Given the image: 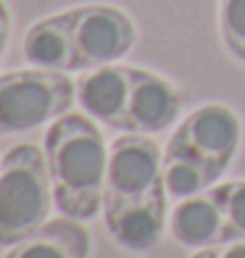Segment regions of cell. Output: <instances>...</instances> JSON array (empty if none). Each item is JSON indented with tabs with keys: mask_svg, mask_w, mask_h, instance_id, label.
Listing matches in <instances>:
<instances>
[{
	"mask_svg": "<svg viewBox=\"0 0 245 258\" xmlns=\"http://www.w3.org/2000/svg\"><path fill=\"white\" fill-rule=\"evenodd\" d=\"M163 150L150 135L116 137L108 150L103 219L108 234L127 250L150 253L169 232Z\"/></svg>",
	"mask_w": 245,
	"mask_h": 258,
	"instance_id": "6da1fadb",
	"label": "cell"
},
{
	"mask_svg": "<svg viewBox=\"0 0 245 258\" xmlns=\"http://www.w3.org/2000/svg\"><path fill=\"white\" fill-rule=\"evenodd\" d=\"M242 143V119L227 103H203L182 116L163 145L169 198L201 195L224 179Z\"/></svg>",
	"mask_w": 245,
	"mask_h": 258,
	"instance_id": "7a4b0ae2",
	"label": "cell"
},
{
	"mask_svg": "<svg viewBox=\"0 0 245 258\" xmlns=\"http://www.w3.org/2000/svg\"><path fill=\"white\" fill-rule=\"evenodd\" d=\"M108 150L95 119L82 111H69L55 119L42 137V153L48 161L55 208L61 216L92 221L103 211L108 174Z\"/></svg>",
	"mask_w": 245,
	"mask_h": 258,
	"instance_id": "3957f363",
	"label": "cell"
},
{
	"mask_svg": "<svg viewBox=\"0 0 245 258\" xmlns=\"http://www.w3.org/2000/svg\"><path fill=\"white\" fill-rule=\"evenodd\" d=\"M53 182L42 148L21 143L0 158V248H11L50 221Z\"/></svg>",
	"mask_w": 245,
	"mask_h": 258,
	"instance_id": "277c9868",
	"label": "cell"
},
{
	"mask_svg": "<svg viewBox=\"0 0 245 258\" xmlns=\"http://www.w3.org/2000/svg\"><path fill=\"white\" fill-rule=\"evenodd\" d=\"M77 103V82L66 72L16 69L0 74V137L53 124Z\"/></svg>",
	"mask_w": 245,
	"mask_h": 258,
	"instance_id": "5b68a950",
	"label": "cell"
},
{
	"mask_svg": "<svg viewBox=\"0 0 245 258\" xmlns=\"http://www.w3.org/2000/svg\"><path fill=\"white\" fill-rule=\"evenodd\" d=\"M77 53V72L119 63L137 45V24L124 8L111 3H85L69 8Z\"/></svg>",
	"mask_w": 245,
	"mask_h": 258,
	"instance_id": "8992f818",
	"label": "cell"
},
{
	"mask_svg": "<svg viewBox=\"0 0 245 258\" xmlns=\"http://www.w3.org/2000/svg\"><path fill=\"white\" fill-rule=\"evenodd\" d=\"M185 111V95L171 79L150 69L132 66V95L127 108L124 132L130 135H161L177 126ZM121 132V135H124Z\"/></svg>",
	"mask_w": 245,
	"mask_h": 258,
	"instance_id": "52a82bcc",
	"label": "cell"
},
{
	"mask_svg": "<svg viewBox=\"0 0 245 258\" xmlns=\"http://www.w3.org/2000/svg\"><path fill=\"white\" fill-rule=\"evenodd\" d=\"M132 95V66L108 63L90 72H82L77 79V103L90 119L103 126L124 132L127 108Z\"/></svg>",
	"mask_w": 245,
	"mask_h": 258,
	"instance_id": "ba28073f",
	"label": "cell"
},
{
	"mask_svg": "<svg viewBox=\"0 0 245 258\" xmlns=\"http://www.w3.org/2000/svg\"><path fill=\"white\" fill-rule=\"evenodd\" d=\"M169 234L185 248H208V245L235 242L224 214L211 192L177 201L169 211Z\"/></svg>",
	"mask_w": 245,
	"mask_h": 258,
	"instance_id": "9c48e42d",
	"label": "cell"
},
{
	"mask_svg": "<svg viewBox=\"0 0 245 258\" xmlns=\"http://www.w3.org/2000/svg\"><path fill=\"white\" fill-rule=\"evenodd\" d=\"M21 53L32 66L50 69V72H77V53L69 24V8L50 14L27 29L21 40Z\"/></svg>",
	"mask_w": 245,
	"mask_h": 258,
	"instance_id": "30bf717a",
	"label": "cell"
},
{
	"mask_svg": "<svg viewBox=\"0 0 245 258\" xmlns=\"http://www.w3.org/2000/svg\"><path fill=\"white\" fill-rule=\"evenodd\" d=\"M92 237L85 221L77 219H50L42 229L27 240L11 245L3 258H90Z\"/></svg>",
	"mask_w": 245,
	"mask_h": 258,
	"instance_id": "8fae6325",
	"label": "cell"
},
{
	"mask_svg": "<svg viewBox=\"0 0 245 258\" xmlns=\"http://www.w3.org/2000/svg\"><path fill=\"white\" fill-rule=\"evenodd\" d=\"M219 34L229 58L245 66V0H219Z\"/></svg>",
	"mask_w": 245,
	"mask_h": 258,
	"instance_id": "7c38bea8",
	"label": "cell"
},
{
	"mask_svg": "<svg viewBox=\"0 0 245 258\" xmlns=\"http://www.w3.org/2000/svg\"><path fill=\"white\" fill-rule=\"evenodd\" d=\"M208 192L224 214L232 240H245V179H221Z\"/></svg>",
	"mask_w": 245,
	"mask_h": 258,
	"instance_id": "4fadbf2b",
	"label": "cell"
},
{
	"mask_svg": "<svg viewBox=\"0 0 245 258\" xmlns=\"http://www.w3.org/2000/svg\"><path fill=\"white\" fill-rule=\"evenodd\" d=\"M190 258H245V240L221 242V245H208V248H198Z\"/></svg>",
	"mask_w": 245,
	"mask_h": 258,
	"instance_id": "5bb4252c",
	"label": "cell"
},
{
	"mask_svg": "<svg viewBox=\"0 0 245 258\" xmlns=\"http://www.w3.org/2000/svg\"><path fill=\"white\" fill-rule=\"evenodd\" d=\"M11 29H14V19H11V8L6 0H0V63H3V55L8 50L11 42Z\"/></svg>",
	"mask_w": 245,
	"mask_h": 258,
	"instance_id": "9a60e30c",
	"label": "cell"
}]
</instances>
